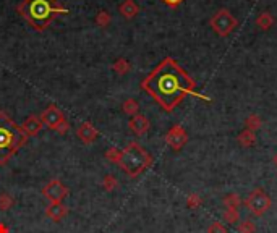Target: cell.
I'll list each match as a JSON object with an SVG mask.
<instances>
[{
	"label": "cell",
	"instance_id": "2",
	"mask_svg": "<svg viewBox=\"0 0 277 233\" xmlns=\"http://www.w3.org/2000/svg\"><path fill=\"white\" fill-rule=\"evenodd\" d=\"M17 13L34 31L41 33L57 17L67 15L68 9L60 5L59 0H21L17 5Z\"/></svg>",
	"mask_w": 277,
	"mask_h": 233
},
{
	"label": "cell",
	"instance_id": "13",
	"mask_svg": "<svg viewBox=\"0 0 277 233\" xmlns=\"http://www.w3.org/2000/svg\"><path fill=\"white\" fill-rule=\"evenodd\" d=\"M21 128H23V131L26 133V136H37L39 133H41L42 128H44V123H42L41 117H37V115H29V117L25 120V123L21 125Z\"/></svg>",
	"mask_w": 277,
	"mask_h": 233
},
{
	"label": "cell",
	"instance_id": "18",
	"mask_svg": "<svg viewBox=\"0 0 277 233\" xmlns=\"http://www.w3.org/2000/svg\"><path fill=\"white\" fill-rule=\"evenodd\" d=\"M122 110L125 115L128 117H134L140 114V104L136 99H126L123 104H122Z\"/></svg>",
	"mask_w": 277,
	"mask_h": 233
},
{
	"label": "cell",
	"instance_id": "26",
	"mask_svg": "<svg viewBox=\"0 0 277 233\" xmlns=\"http://www.w3.org/2000/svg\"><path fill=\"white\" fill-rule=\"evenodd\" d=\"M203 206V198L200 195H196V193H192V195H188L187 198V207L190 209H198V207H201Z\"/></svg>",
	"mask_w": 277,
	"mask_h": 233
},
{
	"label": "cell",
	"instance_id": "1",
	"mask_svg": "<svg viewBox=\"0 0 277 233\" xmlns=\"http://www.w3.org/2000/svg\"><path fill=\"white\" fill-rule=\"evenodd\" d=\"M141 89L151 96L165 112H172L190 94L208 101V98L195 91L196 83L193 78L172 57H165L141 81Z\"/></svg>",
	"mask_w": 277,
	"mask_h": 233
},
{
	"label": "cell",
	"instance_id": "10",
	"mask_svg": "<svg viewBox=\"0 0 277 233\" xmlns=\"http://www.w3.org/2000/svg\"><path fill=\"white\" fill-rule=\"evenodd\" d=\"M76 136L80 138L84 144H91L99 138V131L96 130L91 122H83L76 130Z\"/></svg>",
	"mask_w": 277,
	"mask_h": 233
},
{
	"label": "cell",
	"instance_id": "31",
	"mask_svg": "<svg viewBox=\"0 0 277 233\" xmlns=\"http://www.w3.org/2000/svg\"><path fill=\"white\" fill-rule=\"evenodd\" d=\"M0 233H10L9 227H7L5 223H0Z\"/></svg>",
	"mask_w": 277,
	"mask_h": 233
},
{
	"label": "cell",
	"instance_id": "5",
	"mask_svg": "<svg viewBox=\"0 0 277 233\" xmlns=\"http://www.w3.org/2000/svg\"><path fill=\"white\" fill-rule=\"evenodd\" d=\"M209 26L219 37H227L234 33L237 26H239V20H237L228 10L220 9L211 17Z\"/></svg>",
	"mask_w": 277,
	"mask_h": 233
},
{
	"label": "cell",
	"instance_id": "3",
	"mask_svg": "<svg viewBox=\"0 0 277 233\" xmlns=\"http://www.w3.org/2000/svg\"><path fill=\"white\" fill-rule=\"evenodd\" d=\"M28 141L26 133L9 117V114L0 110V165H5L13 154L25 146Z\"/></svg>",
	"mask_w": 277,
	"mask_h": 233
},
{
	"label": "cell",
	"instance_id": "21",
	"mask_svg": "<svg viewBox=\"0 0 277 233\" xmlns=\"http://www.w3.org/2000/svg\"><path fill=\"white\" fill-rule=\"evenodd\" d=\"M96 25L99 26V28H107L110 23H112V17H110V13L109 12H106V10H101L98 15H96Z\"/></svg>",
	"mask_w": 277,
	"mask_h": 233
},
{
	"label": "cell",
	"instance_id": "29",
	"mask_svg": "<svg viewBox=\"0 0 277 233\" xmlns=\"http://www.w3.org/2000/svg\"><path fill=\"white\" fill-rule=\"evenodd\" d=\"M70 130V123H68V120H63V122L55 128V131H57L59 134H67Z\"/></svg>",
	"mask_w": 277,
	"mask_h": 233
},
{
	"label": "cell",
	"instance_id": "28",
	"mask_svg": "<svg viewBox=\"0 0 277 233\" xmlns=\"http://www.w3.org/2000/svg\"><path fill=\"white\" fill-rule=\"evenodd\" d=\"M208 233H228L222 222H212L208 227Z\"/></svg>",
	"mask_w": 277,
	"mask_h": 233
},
{
	"label": "cell",
	"instance_id": "6",
	"mask_svg": "<svg viewBox=\"0 0 277 233\" xmlns=\"http://www.w3.org/2000/svg\"><path fill=\"white\" fill-rule=\"evenodd\" d=\"M243 204H245V207H247V211L250 214L261 217V215H264L269 209H271L272 199L263 188H255L248 195V198L243 201Z\"/></svg>",
	"mask_w": 277,
	"mask_h": 233
},
{
	"label": "cell",
	"instance_id": "17",
	"mask_svg": "<svg viewBox=\"0 0 277 233\" xmlns=\"http://www.w3.org/2000/svg\"><path fill=\"white\" fill-rule=\"evenodd\" d=\"M222 204L225 209H234V211H239V207L242 206V199L237 193H228L222 198Z\"/></svg>",
	"mask_w": 277,
	"mask_h": 233
},
{
	"label": "cell",
	"instance_id": "16",
	"mask_svg": "<svg viewBox=\"0 0 277 233\" xmlns=\"http://www.w3.org/2000/svg\"><path fill=\"white\" fill-rule=\"evenodd\" d=\"M237 143L240 144L242 148H251V146H255L256 144V134L255 131H250V130H245L237 136Z\"/></svg>",
	"mask_w": 277,
	"mask_h": 233
},
{
	"label": "cell",
	"instance_id": "20",
	"mask_svg": "<svg viewBox=\"0 0 277 233\" xmlns=\"http://www.w3.org/2000/svg\"><path fill=\"white\" fill-rule=\"evenodd\" d=\"M112 70L115 71L117 75H120V76H125L128 71L131 70V65H130V62L126 60V59H117L114 62V65H112Z\"/></svg>",
	"mask_w": 277,
	"mask_h": 233
},
{
	"label": "cell",
	"instance_id": "15",
	"mask_svg": "<svg viewBox=\"0 0 277 233\" xmlns=\"http://www.w3.org/2000/svg\"><path fill=\"white\" fill-rule=\"evenodd\" d=\"M256 26L261 29V31H269L275 23V18L272 17V13L269 12H261L258 17H256Z\"/></svg>",
	"mask_w": 277,
	"mask_h": 233
},
{
	"label": "cell",
	"instance_id": "14",
	"mask_svg": "<svg viewBox=\"0 0 277 233\" xmlns=\"http://www.w3.org/2000/svg\"><path fill=\"white\" fill-rule=\"evenodd\" d=\"M118 12H120V15L125 20H133L140 13V7L136 5L134 0H123L120 7H118Z\"/></svg>",
	"mask_w": 277,
	"mask_h": 233
},
{
	"label": "cell",
	"instance_id": "23",
	"mask_svg": "<svg viewBox=\"0 0 277 233\" xmlns=\"http://www.w3.org/2000/svg\"><path fill=\"white\" fill-rule=\"evenodd\" d=\"M102 188H104L106 191H109V193H112L114 190H117L118 188V181H117V178L114 175H106L104 176V180H102Z\"/></svg>",
	"mask_w": 277,
	"mask_h": 233
},
{
	"label": "cell",
	"instance_id": "4",
	"mask_svg": "<svg viewBox=\"0 0 277 233\" xmlns=\"http://www.w3.org/2000/svg\"><path fill=\"white\" fill-rule=\"evenodd\" d=\"M151 164H153V156L136 141L126 144L122 149V156L120 160H118V167L128 176H131V178L143 173Z\"/></svg>",
	"mask_w": 277,
	"mask_h": 233
},
{
	"label": "cell",
	"instance_id": "30",
	"mask_svg": "<svg viewBox=\"0 0 277 233\" xmlns=\"http://www.w3.org/2000/svg\"><path fill=\"white\" fill-rule=\"evenodd\" d=\"M162 2L167 5L169 9H177V7H180L185 0H162Z\"/></svg>",
	"mask_w": 277,
	"mask_h": 233
},
{
	"label": "cell",
	"instance_id": "9",
	"mask_svg": "<svg viewBox=\"0 0 277 233\" xmlns=\"http://www.w3.org/2000/svg\"><path fill=\"white\" fill-rule=\"evenodd\" d=\"M41 120H42V123L47 125L51 128V130L55 131V128H57L63 120H67V117L63 115V112L57 107V106H54V104H51L49 107H47L42 114H41Z\"/></svg>",
	"mask_w": 277,
	"mask_h": 233
},
{
	"label": "cell",
	"instance_id": "24",
	"mask_svg": "<svg viewBox=\"0 0 277 233\" xmlns=\"http://www.w3.org/2000/svg\"><path fill=\"white\" fill-rule=\"evenodd\" d=\"M15 204V199L9 195V193H0V211H9Z\"/></svg>",
	"mask_w": 277,
	"mask_h": 233
},
{
	"label": "cell",
	"instance_id": "27",
	"mask_svg": "<svg viewBox=\"0 0 277 233\" xmlns=\"http://www.w3.org/2000/svg\"><path fill=\"white\" fill-rule=\"evenodd\" d=\"M120 156H122V151L114 148V146L109 148L106 151V159L109 160V162H112V164H118V160H120Z\"/></svg>",
	"mask_w": 277,
	"mask_h": 233
},
{
	"label": "cell",
	"instance_id": "8",
	"mask_svg": "<svg viewBox=\"0 0 277 233\" xmlns=\"http://www.w3.org/2000/svg\"><path fill=\"white\" fill-rule=\"evenodd\" d=\"M165 143L172 151H181L188 143V133L181 125H173L170 130L165 133Z\"/></svg>",
	"mask_w": 277,
	"mask_h": 233
},
{
	"label": "cell",
	"instance_id": "11",
	"mask_svg": "<svg viewBox=\"0 0 277 233\" xmlns=\"http://www.w3.org/2000/svg\"><path fill=\"white\" fill-rule=\"evenodd\" d=\"M128 128L131 130V133H134L136 136H143L149 131V128H151V122H149L146 115L138 114V115L131 117V120L128 122Z\"/></svg>",
	"mask_w": 277,
	"mask_h": 233
},
{
	"label": "cell",
	"instance_id": "12",
	"mask_svg": "<svg viewBox=\"0 0 277 233\" xmlns=\"http://www.w3.org/2000/svg\"><path fill=\"white\" fill-rule=\"evenodd\" d=\"M44 212H45L47 219H51L54 222H60L68 215V209L65 207V204H62V203H51L45 207Z\"/></svg>",
	"mask_w": 277,
	"mask_h": 233
},
{
	"label": "cell",
	"instance_id": "22",
	"mask_svg": "<svg viewBox=\"0 0 277 233\" xmlns=\"http://www.w3.org/2000/svg\"><path fill=\"white\" fill-rule=\"evenodd\" d=\"M237 231H239V233H256V225H255V222H251L250 219L242 220L239 225H237Z\"/></svg>",
	"mask_w": 277,
	"mask_h": 233
},
{
	"label": "cell",
	"instance_id": "7",
	"mask_svg": "<svg viewBox=\"0 0 277 233\" xmlns=\"http://www.w3.org/2000/svg\"><path fill=\"white\" fill-rule=\"evenodd\" d=\"M68 193L70 190L59 178L51 180L42 188V196L49 201V203H62V201L68 196Z\"/></svg>",
	"mask_w": 277,
	"mask_h": 233
},
{
	"label": "cell",
	"instance_id": "25",
	"mask_svg": "<svg viewBox=\"0 0 277 233\" xmlns=\"http://www.w3.org/2000/svg\"><path fill=\"white\" fill-rule=\"evenodd\" d=\"M222 219L230 223V225H235L237 222L240 220V212L239 211H234V209H225L224 214H222Z\"/></svg>",
	"mask_w": 277,
	"mask_h": 233
},
{
	"label": "cell",
	"instance_id": "19",
	"mask_svg": "<svg viewBox=\"0 0 277 233\" xmlns=\"http://www.w3.org/2000/svg\"><path fill=\"white\" fill-rule=\"evenodd\" d=\"M245 126H247V130L256 133L258 130H261V126H263V120H261L258 114H250L245 118Z\"/></svg>",
	"mask_w": 277,
	"mask_h": 233
},
{
	"label": "cell",
	"instance_id": "32",
	"mask_svg": "<svg viewBox=\"0 0 277 233\" xmlns=\"http://www.w3.org/2000/svg\"><path fill=\"white\" fill-rule=\"evenodd\" d=\"M272 162H274V165L277 167V152H275V154H274V157H272Z\"/></svg>",
	"mask_w": 277,
	"mask_h": 233
}]
</instances>
